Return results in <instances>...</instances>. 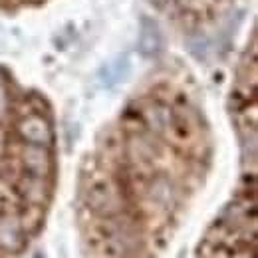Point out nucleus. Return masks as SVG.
<instances>
[{"mask_svg":"<svg viewBox=\"0 0 258 258\" xmlns=\"http://www.w3.org/2000/svg\"><path fill=\"white\" fill-rule=\"evenodd\" d=\"M207 119L185 82L161 78L105 129L82 171L80 213L101 240L163 232L201 187Z\"/></svg>","mask_w":258,"mask_h":258,"instance_id":"nucleus-1","label":"nucleus"},{"mask_svg":"<svg viewBox=\"0 0 258 258\" xmlns=\"http://www.w3.org/2000/svg\"><path fill=\"white\" fill-rule=\"evenodd\" d=\"M48 2L50 0H0V12L2 14H18L24 10L40 8Z\"/></svg>","mask_w":258,"mask_h":258,"instance_id":"nucleus-2","label":"nucleus"}]
</instances>
